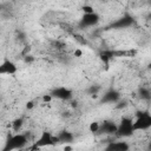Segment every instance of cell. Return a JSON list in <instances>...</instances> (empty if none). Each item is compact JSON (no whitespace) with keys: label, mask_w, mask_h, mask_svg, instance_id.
Listing matches in <instances>:
<instances>
[{"label":"cell","mask_w":151,"mask_h":151,"mask_svg":"<svg viewBox=\"0 0 151 151\" xmlns=\"http://www.w3.org/2000/svg\"><path fill=\"white\" fill-rule=\"evenodd\" d=\"M147 149L151 150V139H150V142H149V144H147Z\"/></svg>","instance_id":"obj_22"},{"label":"cell","mask_w":151,"mask_h":151,"mask_svg":"<svg viewBox=\"0 0 151 151\" xmlns=\"http://www.w3.org/2000/svg\"><path fill=\"white\" fill-rule=\"evenodd\" d=\"M50 93L53 97V99H59V100H63V101H68L73 97L72 90L66 87V86H57V87L52 88Z\"/></svg>","instance_id":"obj_6"},{"label":"cell","mask_w":151,"mask_h":151,"mask_svg":"<svg viewBox=\"0 0 151 151\" xmlns=\"http://www.w3.org/2000/svg\"><path fill=\"white\" fill-rule=\"evenodd\" d=\"M33 106H34L33 101H28V103H27V105H26V107H27V109H32Z\"/></svg>","instance_id":"obj_20"},{"label":"cell","mask_w":151,"mask_h":151,"mask_svg":"<svg viewBox=\"0 0 151 151\" xmlns=\"http://www.w3.org/2000/svg\"><path fill=\"white\" fill-rule=\"evenodd\" d=\"M83 11H84V13H92V12H94L93 11V8L91 7V6H83V8H81Z\"/></svg>","instance_id":"obj_19"},{"label":"cell","mask_w":151,"mask_h":151,"mask_svg":"<svg viewBox=\"0 0 151 151\" xmlns=\"http://www.w3.org/2000/svg\"><path fill=\"white\" fill-rule=\"evenodd\" d=\"M149 2H150V5H151V0H150V1H149Z\"/></svg>","instance_id":"obj_25"},{"label":"cell","mask_w":151,"mask_h":151,"mask_svg":"<svg viewBox=\"0 0 151 151\" xmlns=\"http://www.w3.org/2000/svg\"><path fill=\"white\" fill-rule=\"evenodd\" d=\"M146 67H147V70H151V59H150V61L147 63V66H146Z\"/></svg>","instance_id":"obj_21"},{"label":"cell","mask_w":151,"mask_h":151,"mask_svg":"<svg viewBox=\"0 0 151 151\" xmlns=\"http://www.w3.org/2000/svg\"><path fill=\"white\" fill-rule=\"evenodd\" d=\"M24 125V118L22 117H19V118H15L13 122H12V129L14 132H19L20 129Z\"/></svg>","instance_id":"obj_14"},{"label":"cell","mask_w":151,"mask_h":151,"mask_svg":"<svg viewBox=\"0 0 151 151\" xmlns=\"http://www.w3.org/2000/svg\"><path fill=\"white\" fill-rule=\"evenodd\" d=\"M106 1H113V0H106Z\"/></svg>","instance_id":"obj_24"},{"label":"cell","mask_w":151,"mask_h":151,"mask_svg":"<svg viewBox=\"0 0 151 151\" xmlns=\"http://www.w3.org/2000/svg\"><path fill=\"white\" fill-rule=\"evenodd\" d=\"M122 99L120 92L117 91L116 88H110L104 92V94L100 98L101 104H117Z\"/></svg>","instance_id":"obj_8"},{"label":"cell","mask_w":151,"mask_h":151,"mask_svg":"<svg viewBox=\"0 0 151 151\" xmlns=\"http://www.w3.org/2000/svg\"><path fill=\"white\" fill-rule=\"evenodd\" d=\"M28 143L27 136L24 133H14V134H9L8 138L5 142V145L2 147V151H12V150H19L26 146V144Z\"/></svg>","instance_id":"obj_1"},{"label":"cell","mask_w":151,"mask_h":151,"mask_svg":"<svg viewBox=\"0 0 151 151\" xmlns=\"http://www.w3.org/2000/svg\"><path fill=\"white\" fill-rule=\"evenodd\" d=\"M54 144H57V138H55V137H53V134H52L51 132L44 131V132H41L40 137L37 139L34 147L52 146V145H54Z\"/></svg>","instance_id":"obj_7"},{"label":"cell","mask_w":151,"mask_h":151,"mask_svg":"<svg viewBox=\"0 0 151 151\" xmlns=\"http://www.w3.org/2000/svg\"><path fill=\"white\" fill-rule=\"evenodd\" d=\"M99 21H100V17L97 12L84 13L78 22V26H79V28H88L92 26H97L99 24Z\"/></svg>","instance_id":"obj_4"},{"label":"cell","mask_w":151,"mask_h":151,"mask_svg":"<svg viewBox=\"0 0 151 151\" xmlns=\"http://www.w3.org/2000/svg\"><path fill=\"white\" fill-rule=\"evenodd\" d=\"M134 131H146L151 129V112L146 110H139L136 112V119L133 120Z\"/></svg>","instance_id":"obj_2"},{"label":"cell","mask_w":151,"mask_h":151,"mask_svg":"<svg viewBox=\"0 0 151 151\" xmlns=\"http://www.w3.org/2000/svg\"><path fill=\"white\" fill-rule=\"evenodd\" d=\"M137 93H138L139 99H142V100H144V101L151 100V91H150L147 87H144V86L139 87Z\"/></svg>","instance_id":"obj_13"},{"label":"cell","mask_w":151,"mask_h":151,"mask_svg":"<svg viewBox=\"0 0 151 151\" xmlns=\"http://www.w3.org/2000/svg\"><path fill=\"white\" fill-rule=\"evenodd\" d=\"M134 127H133V120L130 117H123L118 124L116 137L117 138H127L131 137L134 133Z\"/></svg>","instance_id":"obj_3"},{"label":"cell","mask_w":151,"mask_h":151,"mask_svg":"<svg viewBox=\"0 0 151 151\" xmlns=\"http://www.w3.org/2000/svg\"><path fill=\"white\" fill-rule=\"evenodd\" d=\"M129 149H130V145L126 142H119V140L110 142L105 146V150L107 151H127Z\"/></svg>","instance_id":"obj_12"},{"label":"cell","mask_w":151,"mask_h":151,"mask_svg":"<svg viewBox=\"0 0 151 151\" xmlns=\"http://www.w3.org/2000/svg\"><path fill=\"white\" fill-rule=\"evenodd\" d=\"M100 91H101V86L98 85V84L90 85V86L87 87V90H86V92H87L90 96H96V94H98Z\"/></svg>","instance_id":"obj_15"},{"label":"cell","mask_w":151,"mask_h":151,"mask_svg":"<svg viewBox=\"0 0 151 151\" xmlns=\"http://www.w3.org/2000/svg\"><path fill=\"white\" fill-rule=\"evenodd\" d=\"M113 55H114V52H112V51H104V52L100 53L101 60H103L104 63H106V64L113 58Z\"/></svg>","instance_id":"obj_16"},{"label":"cell","mask_w":151,"mask_h":151,"mask_svg":"<svg viewBox=\"0 0 151 151\" xmlns=\"http://www.w3.org/2000/svg\"><path fill=\"white\" fill-rule=\"evenodd\" d=\"M18 72V66L9 59H5L0 65V74H15Z\"/></svg>","instance_id":"obj_9"},{"label":"cell","mask_w":151,"mask_h":151,"mask_svg":"<svg viewBox=\"0 0 151 151\" xmlns=\"http://www.w3.org/2000/svg\"><path fill=\"white\" fill-rule=\"evenodd\" d=\"M57 143H60V144H71L73 143L74 140V134L67 130H61L57 136Z\"/></svg>","instance_id":"obj_11"},{"label":"cell","mask_w":151,"mask_h":151,"mask_svg":"<svg viewBox=\"0 0 151 151\" xmlns=\"http://www.w3.org/2000/svg\"><path fill=\"white\" fill-rule=\"evenodd\" d=\"M53 99V97L51 96V93H48V94H45L44 97H42V101L44 103H48V101H51Z\"/></svg>","instance_id":"obj_18"},{"label":"cell","mask_w":151,"mask_h":151,"mask_svg":"<svg viewBox=\"0 0 151 151\" xmlns=\"http://www.w3.org/2000/svg\"><path fill=\"white\" fill-rule=\"evenodd\" d=\"M133 24H134L133 17L131 14H129V13H125L124 15H122L120 18H118L117 20H114L109 26V28H111V29H125V28L131 27Z\"/></svg>","instance_id":"obj_5"},{"label":"cell","mask_w":151,"mask_h":151,"mask_svg":"<svg viewBox=\"0 0 151 151\" xmlns=\"http://www.w3.org/2000/svg\"><path fill=\"white\" fill-rule=\"evenodd\" d=\"M99 127H100V123L93 122V123H91V125H90V131H91V132H98V131H99Z\"/></svg>","instance_id":"obj_17"},{"label":"cell","mask_w":151,"mask_h":151,"mask_svg":"<svg viewBox=\"0 0 151 151\" xmlns=\"http://www.w3.org/2000/svg\"><path fill=\"white\" fill-rule=\"evenodd\" d=\"M117 127H118V124H116L112 120H104L103 123H100V127H99V133H103V134H116L117 132Z\"/></svg>","instance_id":"obj_10"},{"label":"cell","mask_w":151,"mask_h":151,"mask_svg":"<svg viewBox=\"0 0 151 151\" xmlns=\"http://www.w3.org/2000/svg\"><path fill=\"white\" fill-rule=\"evenodd\" d=\"M74 54H77V55H80V54H81V52H80V51H77Z\"/></svg>","instance_id":"obj_23"}]
</instances>
